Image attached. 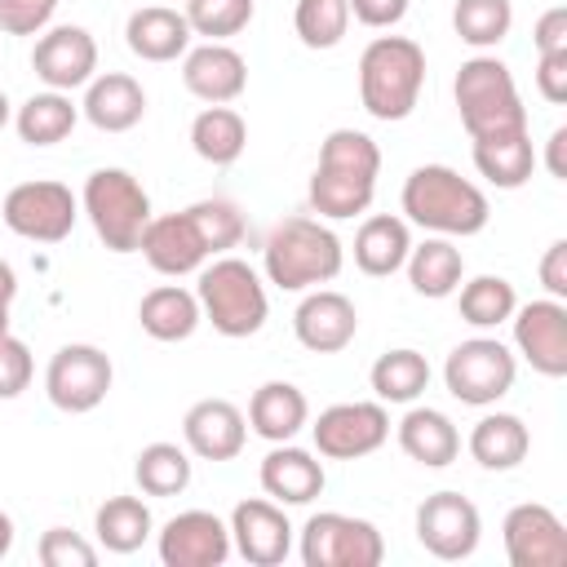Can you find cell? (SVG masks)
<instances>
[{"mask_svg": "<svg viewBox=\"0 0 567 567\" xmlns=\"http://www.w3.org/2000/svg\"><path fill=\"white\" fill-rule=\"evenodd\" d=\"M381 173V151L359 128H332L319 146V164L310 173V208L319 217L346 221L372 208Z\"/></svg>", "mask_w": 567, "mask_h": 567, "instance_id": "1", "label": "cell"}, {"mask_svg": "<svg viewBox=\"0 0 567 567\" xmlns=\"http://www.w3.org/2000/svg\"><path fill=\"white\" fill-rule=\"evenodd\" d=\"M403 221L421 226V230H434V235H447V239H465V235H478L492 217V204L487 195L461 177L456 168L447 164H421L408 173L403 182Z\"/></svg>", "mask_w": 567, "mask_h": 567, "instance_id": "2", "label": "cell"}, {"mask_svg": "<svg viewBox=\"0 0 567 567\" xmlns=\"http://www.w3.org/2000/svg\"><path fill=\"white\" fill-rule=\"evenodd\" d=\"M346 248L332 235V226L315 221V217H284L270 226L266 244H261V266L266 279L284 292H306L319 284H332L341 275Z\"/></svg>", "mask_w": 567, "mask_h": 567, "instance_id": "3", "label": "cell"}, {"mask_svg": "<svg viewBox=\"0 0 567 567\" xmlns=\"http://www.w3.org/2000/svg\"><path fill=\"white\" fill-rule=\"evenodd\" d=\"M425 84V49L408 35H377L359 53V102L372 120L399 124L416 111Z\"/></svg>", "mask_w": 567, "mask_h": 567, "instance_id": "4", "label": "cell"}, {"mask_svg": "<svg viewBox=\"0 0 567 567\" xmlns=\"http://www.w3.org/2000/svg\"><path fill=\"white\" fill-rule=\"evenodd\" d=\"M452 97H456V111H461V124H465L470 142L505 137V133L527 128V106L518 97V84H514L509 66L492 53H474L470 62H461Z\"/></svg>", "mask_w": 567, "mask_h": 567, "instance_id": "5", "label": "cell"}, {"mask_svg": "<svg viewBox=\"0 0 567 567\" xmlns=\"http://www.w3.org/2000/svg\"><path fill=\"white\" fill-rule=\"evenodd\" d=\"M195 297H199L204 319H208L221 337H230V341L261 332V323H266V315H270L261 275H257L248 261H239V257H217L213 266H199V288H195Z\"/></svg>", "mask_w": 567, "mask_h": 567, "instance_id": "6", "label": "cell"}, {"mask_svg": "<svg viewBox=\"0 0 567 567\" xmlns=\"http://www.w3.org/2000/svg\"><path fill=\"white\" fill-rule=\"evenodd\" d=\"M80 208L89 213L97 239L111 252H137L142 230L151 221V195L128 168H93L84 177Z\"/></svg>", "mask_w": 567, "mask_h": 567, "instance_id": "7", "label": "cell"}, {"mask_svg": "<svg viewBox=\"0 0 567 567\" xmlns=\"http://www.w3.org/2000/svg\"><path fill=\"white\" fill-rule=\"evenodd\" d=\"M514 377H518V363H514L509 346H501L496 337H470L443 363L447 394L470 408H487V403L505 399L514 390Z\"/></svg>", "mask_w": 567, "mask_h": 567, "instance_id": "8", "label": "cell"}, {"mask_svg": "<svg viewBox=\"0 0 567 567\" xmlns=\"http://www.w3.org/2000/svg\"><path fill=\"white\" fill-rule=\"evenodd\" d=\"M0 217L13 235L31 239V244H62L80 217V199L71 195L66 182H53V177H35V182H18L4 204H0Z\"/></svg>", "mask_w": 567, "mask_h": 567, "instance_id": "9", "label": "cell"}, {"mask_svg": "<svg viewBox=\"0 0 567 567\" xmlns=\"http://www.w3.org/2000/svg\"><path fill=\"white\" fill-rule=\"evenodd\" d=\"M385 558V540L368 518L354 514H310L301 527V563L306 567H377Z\"/></svg>", "mask_w": 567, "mask_h": 567, "instance_id": "10", "label": "cell"}, {"mask_svg": "<svg viewBox=\"0 0 567 567\" xmlns=\"http://www.w3.org/2000/svg\"><path fill=\"white\" fill-rule=\"evenodd\" d=\"M111 381H115L111 359L97 346H89V341L62 346L49 359V368H44V394H49V403L58 412H71V416L93 412L111 394Z\"/></svg>", "mask_w": 567, "mask_h": 567, "instance_id": "11", "label": "cell"}, {"mask_svg": "<svg viewBox=\"0 0 567 567\" xmlns=\"http://www.w3.org/2000/svg\"><path fill=\"white\" fill-rule=\"evenodd\" d=\"M315 434V452L328 461H359L372 456L385 439H390V412L385 403H332L319 412V421L310 425Z\"/></svg>", "mask_w": 567, "mask_h": 567, "instance_id": "12", "label": "cell"}, {"mask_svg": "<svg viewBox=\"0 0 567 567\" xmlns=\"http://www.w3.org/2000/svg\"><path fill=\"white\" fill-rule=\"evenodd\" d=\"M478 536H483V518L470 496L434 492L416 505V540L425 554H434L443 563H461L478 549Z\"/></svg>", "mask_w": 567, "mask_h": 567, "instance_id": "13", "label": "cell"}, {"mask_svg": "<svg viewBox=\"0 0 567 567\" xmlns=\"http://www.w3.org/2000/svg\"><path fill=\"white\" fill-rule=\"evenodd\" d=\"M514 346L540 377H567V306L558 297H540L514 306Z\"/></svg>", "mask_w": 567, "mask_h": 567, "instance_id": "14", "label": "cell"}, {"mask_svg": "<svg viewBox=\"0 0 567 567\" xmlns=\"http://www.w3.org/2000/svg\"><path fill=\"white\" fill-rule=\"evenodd\" d=\"M501 540L514 567H567V527L549 505H514L501 523Z\"/></svg>", "mask_w": 567, "mask_h": 567, "instance_id": "15", "label": "cell"}, {"mask_svg": "<svg viewBox=\"0 0 567 567\" xmlns=\"http://www.w3.org/2000/svg\"><path fill=\"white\" fill-rule=\"evenodd\" d=\"M230 549H239L244 563L252 567H279L292 554V523L279 501H239L230 509Z\"/></svg>", "mask_w": 567, "mask_h": 567, "instance_id": "16", "label": "cell"}, {"mask_svg": "<svg viewBox=\"0 0 567 567\" xmlns=\"http://www.w3.org/2000/svg\"><path fill=\"white\" fill-rule=\"evenodd\" d=\"M31 71L44 80V89H58V93L84 89L97 71V44L84 27H71V22L49 27L31 49Z\"/></svg>", "mask_w": 567, "mask_h": 567, "instance_id": "17", "label": "cell"}, {"mask_svg": "<svg viewBox=\"0 0 567 567\" xmlns=\"http://www.w3.org/2000/svg\"><path fill=\"white\" fill-rule=\"evenodd\" d=\"M230 558V527L208 509L173 514L159 527V563L164 567H221Z\"/></svg>", "mask_w": 567, "mask_h": 567, "instance_id": "18", "label": "cell"}, {"mask_svg": "<svg viewBox=\"0 0 567 567\" xmlns=\"http://www.w3.org/2000/svg\"><path fill=\"white\" fill-rule=\"evenodd\" d=\"M182 84L208 106H226L248 89V62L226 40H204L199 49L182 53Z\"/></svg>", "mask_w": 567, "mask_h": 567, "instance_id": "19", "label": "cell"}, {"mask_svg": "<svg viewBox=\"0 0 567 567\" xmlns=\"http://www.w3.org/2000/svg\"><path fill=\"white\" fill-rule=\"evenodd\" d=\"M292 332L306 350L315 354H337L354 341L359 332V310L346 292L337 288H315L301 297V306L292 310Z\"/></svg>", "mask_w": 567, "mask_h": 567, "instance_id": "20", "label": "cell"}, {"mask_svg": "<svg viewBox=\"0 0 567 567\" xmlns=\"http://www.w3.org/2000/svg\"><path fill=\"white\" fill-rule=\"evenodd\" d=\"M137 252L146 257V266L155 275H168V279H182V275H195L204 261H208V248L190 221V213H164V217H151L146 230H142V244Z\"/></svg>", "mask_w": 567, "mask_h": 567, "instance_id": "21", "label": "cell"}, {"mask_svg": "<svg viewBox=\"0 0 567 567\" xmlns=\"http://www.w3.org/2000/svg\"><path fill=\"white\" fill-rule=\"evenodd\" d=\"M182 439L199 461H235L244 452L248 421L230 399H199L182 416Z\"/></svg>", "mask_w": 567, "mask_h": 567, "instance_id": "22", "label": "cell"}, {"mask_svg": "<svg viewBox=\"0 0 567 567\" xmlns=\"http://www.w3.org/2000/svg\"><path fill=\"white\" fill-rule=\"evenodd\" d=\"M84 120L102 133H128L133 124H142L146 115V93L133 75L124 71H102L84 84V102H80Z\"/></svg>", "mask_w": 567, "mask_h": 567, "instance_id": "23", "label": "cell"}, {"mask_svg": "<svg viewBox=\"0 0 567 567\" xmlns=\"http://www.w3.org/2000/svg\"><path fill=\"white\" fill-rule=\"evenodd\" d=\"M323 461H315V452L292 447V443H275L261 456V492L279 505H310L323 492Z\"/></svg>", "mask_w": 567, "mask_h": 567, "instance_id": "24", "label": "cell"}, {"mask_svg": "<svg viewBox=\"0 0 567 567\" xmlns=\"http://www.w3.org/2000/svg\"><path fill=\"white\" fill-rule=\"evenodd\" d=\"M124 44L142 62H173L190 49V22H186V13L168 9V4H146V9L128 13Z\"/></svg>", "mask_w": 567, "mask_h": 567, "instance_id": "25", "label": "cell"}, {"mask_svg": "<svg viewBox=\"0 0 567 567\" xmlns=\"http://www.w3.org/2000/svg\"><path fill=\"white\" fill-rule=\"evenodd\" d=\"M310 421V403L292 381H266L252 390L248 399V425L252 434H261L266 443H288L301 434V425Z\"/></svg>", "mask_w": 567, "mask_h": 567, "instance_id": "26", "label": "cell"}, {"mask_svg": "<svg viewBox=\"0 0 567 567\" xmlns=\"http://www.w3.org/2000/svg\"><path fill=\"white\" fill-rule=\"evenodd\" d=\"M399 447L425 465V470H443L461 456V434L452 425L447 412L439 408H408L403 421H399Z\"/></svg>", "mask_w": 567, "mask_h": 567, "instance_id": "27", "label": "cell"}, {"mask_svg": "<svg viewBox=\"0 0 567 567\" xmlns=\"http://www.w3.org/2000/svg\"><path fill=\"white\" fill-rule=\"evenodd\" d=\"M408 252H412V230H408L403 217H394V213H372V217H363V226H359V235H354V266H359L363 275L385 279V275L403 270Z\"/></svg>", "mask_w": 567, "mask_h": 567, "instance_id": "28", "label": "cell"}, {"mask_svg": "<svg viewBox=\"0 0 567 567\" xmlns=\"http://www.w3.org/2000/svg\"><path fill=\"white\" fill-rule=\"evenodd\" d=\"M199 319H204L199 297L186 292V288H177V284L151 288V292L142 297V306H137V323H142V332L155 337V341H186V337L199 328Z\"/></svg>", "mask_w": 567, "mask_h": 567, "instance_id": "29", "label": "cell"}, {"mask_svg": "<svg viewBox=\"0 0 567 567\" xmlns=\"http://www.w3.org/2000/svg\"><path fill=\"white\" fill-rule=\"evenodd\" d=\"M532 447V434L523 425V416L514 412H487L474 430H470V456L483 465V470H518L523 456Z\"/></svg>", "mask_w": 567, "mask_h": 567, "instance_id": "30", "label": "cell"}, {"mask_svg": "<svg viewBox=\"0 0 567 567\" xmlns=\"http://www.w3.org/2000/svg\"><path fill=\"white\" fill-rule=\"evenodd\" d=\"M403 266H408V284L421 297H434V301L452 297L461 288V279H465V257H461V248L447 235H434V239L416 244Z\"/></svg>", "mask_w": 567, "mask_h": 567, "instance_id": "31", "label": "cell"}, {"mask_svg": "<svg viewBox=\"0 0 567 567\" xmlns=\"http://www.w3.org/2000/svg\"><path fill=\"white\" fill-rule=\"evenodd\" d=\"M190 146L204 164L213 168H226L244 155L248 146V124L235 106H204L195 120H190Z\"/></svg>", "mask_w": 567, "mask_h": 567, "instance_id": "32", "label": "cell"}, {"mask_svg": "<svg viewBox=\"0 0 567 567\" xmlns=\"http://www.w3.org/2000/svg\"><path fill=\"white\" fill-rule=\"evenodd\" d=\"M80 120V106L58 93V89H44V93H31L18 111H13V128L27 146H58Z\"/></svg>", "mask_w": 567, "mask_h": 567, "instance_id": "33", "label": "cell"}, {"mask_svg": "<svg viewBox=\"0 0 567 567\" xmlns=\"http://www.w3.org/2000/svg\"><path fill=\"white\" fill-rule=\"evenodd\" d=\"M474 168L501 186V190H518L527 186L532 168H536V151H532V133H505V137H483L474 142Z\"/></svg>", "mask_w": 567, "mask_h": 567, "instance_id": "34", "label": "cell"}, {"mask_svg": "<svg viewBox=\"0 0 567 567\" xmlns=\"http://www.w3.org/2000/svg\"><path fill=\"white\" fill-rule=\"evenodd\" d=\"M93 532H97V545L111 549V554H133L151 540L155 532V518L146 509V501L137 496H111L97 505L93 514Z\"/></svg>", "mask_w": 567, "mask_h": 567, "instance_id": "35", "label": "cell"}, {"mask_svg": "<svg viewBox=\"0 0 567 567\" xmlns=\"http://www.w3.org/2000/svg\"><path fill=\"white\" fill-rule=\"evenodd\" d=\"M368 381H372V394L381 403H416L425 394V385H430V363H425L421 350L399 346V350H385L372 363Z\"/></svg>", "mask_w": 567, "mask_h": 567, "instance_id": "36", "label": "cell"}, {"mask_svg": "<svg viewBox=\"0 0 567 567\" xmlns=\"http://www.w3.org/2000/svg\"><path fill=\"white\" fill-rule=\"evenodd\" d=\"M133 478L146 496H177L190 487V456L177 443H146L133 461Z\"/></svg>", "mask_w": 567, "mask_h": 567, "instance_id": "37", "label": "cell"}, {"mask_svg": "<svg viewBox=\"0 0 567 567\" xmlns=\"http://www.w3.org/2000/svg\"><path fill=\"white\" fill-rule=\"evenodd\" d=\"M514 27L509 0H456L452 4V31L470 49H496Z\"/></svg>", "mask_w": 567, "mask_h": 567, "instance_id": "38", "label": "cell"}, {"mask_svg": "<svg viewBox=\"0 0 567 567\" xmlns=\"http://www.w3.org/2000/svg\"><path fill=\"white\" fill-rule=\"evenodd\" d=\"M514 284L501 275H474L470 284H461V319L470 328H496L514 315Z\"/></svg>", "mask_w": 567, "mask_h": 567, "instance_id": "39", "label": "cell"}, {"mask_svg": "<svg viewBox=\"0 0 567 567\" xmlns=\"http://www.w3.org/2000/svg\"><path fill=\"white\" fill-rule=\"evenodd\" d=\"M292 27L306 49H337L350 27V4L346 0H297Z\"/></svg>", "mask_w": 567, "mask_h": 567, "instance_id": "40", "label": "cell"}, {"mask_svg": "<svg viewBox=\"0 0 567 567\" xmlns=\"http://www.w3.org/2000/svg\"><path fill=\"white\" fill-rule=\"evenodd\" d=\"M186 213H190V221H195L208 257H221V252H230L244 239V213L230 199H217V195L213 199H195Z\"/></svg>", "mask_w": 567, "mask_h": 567, "instance_id": "41", "label": "cell"}, {"mask_svg": "<svg viewBox=\"0 0 567 567\" xmlns=\"http://www.w3.org/2000/svg\"><path fill=\"white\" fill-rule=\"evenodd\" d=\"M257 4L252 0H186V22L190 35L204 40H230L252 22Z\"/></svg>", "mask_w": 567, "mask_h": 567, "instance_id": "42", "label": "cell"}, {"mask_svg": "<svg viewBox=\"0 0 567 567\" xmlns=\"http://www.w3.org/2000/svg\"><path fill=\"white\" fill-rule=\"evenodd\" d=\"M35 554H40L44 567H93L97 563V549L80 532H66V527H49L40 536Z\"/></svg>", "mask_w": 567, "mask_h": 567, "instance_id": "43", "label": "cell"}, {"mask_svg": "<svg viewBox=\"0 0 567 567\" xmlns=\"http://www.w3.org/2000/svg\"><path fill=\"white\" fill-rule=\"evenodd\" d=\"M31 372H35V363H31L27 341H18L13 332H4L0 337V399H18L31 385Z\"/></svg>", "mask_w": 567, "mask_h": 567, "instance_id": "44", "label": "cell"}, {"mask_svg": "<svg viewBox=\"0 0 567 567\" xmlns=\"http://www.w3.org/2000/svg\"><path fill=\"white\" fill-rule=\"evenodd\" d=\"M58 0H0V31L9 35H40L53 18Z\"/></svg>", "mask_w": 567, "mask_h": 567, "instance_id": "45", "label": "cell"}, {"mask_svg": "<svg viewBox=\"0 0 567 567\" xmlns=\"http://www.w3.org/2000/svg\"><path fill=\"white\" fill-rule=\"evenodd\" d=\"M536 89H540V97L554 102V106L567 102V49L536 58Z\"/></svg>", "mask_w": 567, "mask_h": 567, "instance_id": "46", "label": "cell"}, {"mask_svg": "<svg viewBox=\"0 0 567 567\" xmlns=\"http://www.w3.org/2000/svg\"><path fill=\"white\" fill-rule=\"evenodd\" d=\"M346 4H350V18H359L372 31H385L408 13V0H346Z\"/></svg>", "mask_w": 567, "mask_h": 567, "instance_id": "47", "label": "cell"}, {"mask_svg": "<svg viewBox=\"0 0 567 567\" xmlns=\"http://www.w3.org/2000/svg\"><path fill=\"white\" fill-rule=\"evenodd\" d=\"M532 40H536V53H558V49H567V9H563V4L545 9V13L536 18Z\"/></svg>", "mask_w": 567, "mask_h": 567, "instance_id": "48", "label": "cell"}, {"mask_svg": "<svg viewBox=\"0 0 567 567\" xmlns=\"http://www.w3.org/2000/svg\"><path fill=\"white\" fill-rule=\"evenodd\" d=\"M540 284H545V292L549 297H567V239H554L549 248H545V257H540Z\"/></svg>", "mask_w": 567, "mask_h": 567, "instance_id": "49", "label": "cell"}, {"mask_svg": "<svg viewBox=\"0 0 567 567\" xmlns=\"http://www.w3.org/2000/svg\"><path fill=\"white\" fill-rule=\"evenodd\" d=\"M545 146H549V155H545V164H549V173H554L558 182H567V159H563V151H567V128L558 124V128L549 133V142H545Z\"/></svg>", "mask_w": 567, "mask_h": 567, "instance_id": "50", "label": "cell"}, {"mask_svg": "<svg viewBox=\"0 0 567 567\" xmlns=\"http://www.w3.org/2000/svg\"><path fill=\"white\" fill-rule=\"evenodd\" d=\"M13 297H18V275H13V266H9L4 257H0V301L9 306Z\"/></svg>", "mask_w": 567, "mask_h": 567, "instance_id": "51", "label": "cell"}, {"mask_svg": "<svg viewBox=\"0 0 567 567\" xmlns=\"http://www.w3.org/2000/svg\"><path fill=\"white\" fill-rule=\"evenodd\" d=\"M9 549H13V518L0 509V558H4Z\"/></svg>", "mask_w": 567, "mask_h": 567, "instance_id": "52", "label": "cell"}, {"mask_svg": "<svg viewBox=\"0 0 567 567\" xmlns=\"http://www.w3.org/2000/svg\"><path fill=\"white\" fill-rule=\"evenodd\" d=\"M13 120V111H9V97H4V89H0V128Z\"/></svg>", "mask_w": 567, "mask_h": 567, "instance_id": "53", "label": "cell"}, {"mask_svg": "<svg viewBox=\"0 0 567 567\" xmlns=\"http://www.w3.org/2000/svg\"><path fill=\"white\" fill-rule=\"evenodd\" d=\"M4 332H9V306L0 301V337H4Z\"/></svg>", "mask_w": 567, "mask_h": 567, "instance_id": "54", "label": "cell"}]
</instances>
